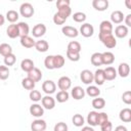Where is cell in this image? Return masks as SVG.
I'll use <instances>...</instances> for the list:
<instances>
[{
    "mask_svg": "<svg viewBox=\"0 0 131 131\" xmlns=\"http://www.w3.org/2000/svg\"><path fill=\"white\" fill-rule=\"evenodd\" d=\"M46 30L47 29H46V26L44 24H37L36 26H34L33 30H32V34H33L34 37L40 38V37H42V36L45 35Z\"/></svg>",
    "mask_w": 131,
    "mask_h": 131,
    "instance_id": "9",
    "label": "cell"
},
{
    "mask_svg": "<svg viewBox=\"0 0 131 131\" xmlns=\"http://www.w3.org/2000/svg\"><path fill=\"white\" fill-rule=\"evenodd\" d=\"M119 118L122 122H125V123L131 122V110L129 107H125V108L121 110V112L119 114Z\"/></svg>",
    "mask_w": 131,
    "mask_h": 131,
    "instance_id": "24",
    "label": "cell"
},
{
    "mask_svg": "<svg viewBox=\"0 0 131 131\" xmlns=\"http://www.w3.org/2000/svg\"><path fill=\"white\" fill-rule=\"evenodd\" d=\"M103 72H104L105 81H106V80H107V81H113V80L116 79V77H117V75H118L116 69L113 68V67H106V68L103 70Z\"/></svg>",
    "mask_w": 131,
    "mask_h": 131,
    "instance_id": "19",
    "label": "cell"
},
{
    "mask_svg": "<svg viewBox=\"0 0 131 131\" xmlns=\"http://www.w3.org/2000/svg\"><path fill=\"white\" fill-rule=\"evenodd\" d=\"M128 33H129V30L125 25H119L115 29V36L120 39L125 38L128 35Z\"/></svg>",
    "mask_w": 131,
    "mask_h": 131,
    "instance_id": "16",
    "label": "cell"
},
{
    "mask_svg": "<svg viewBox=\"0 0 131 131\" xmlns=\"http://www.w3.org/2000/svg\"><path fill=\"white\" fill-rule=\"evenodd\" d=\"M11 53H12V48H11V46L9 44H7V43L0 44V54L3 57H5V56H7V55H9Z\"/></svg>",
    "mask_w": 131,
    "mask_h": 131,
    "instance_id": "35",
    "label": "cell"
},
{
    "mask_svg": "<svg viewBox=\"0 0 131 131\" xmlns=\"http://www.w3.org/2000/svg\"><path fill=\"white\" fill-rule=\"evenodd\" d=\"M101 57H102V64H105V66H110L115 61V55L111 51L102 52Z\"/></svg>",
    "mask_w": 131,
    "mask_h": 131,
    "instance_id": "20",
    "label": "cell"
},
{
    "mask_svg": "<svg viewBox=\"0 0 131 131\" xmlns=\"http://www.w3.org/2000/svg\"><path fill=\"white\" fill-rule=\"evenodd\" d=\"M80 79L84 84L89 85L93 82V73L90 70H83L80 74Z\"/></svg>",
    "mask_w": 131,
    "mask_h": 131,
    "instance_id": "8",
    "label": "cell"
},
{
    "mask_svg": "<svg viewBox=\"0 0 131 131\" xmlns=\"http://www.w3.org/2000/svg\"><path fill=\"white\" fill-rule=\"evenodd\" d=\"M124 20H125V26L127 28L128 27H131V14H127L124 17Z\"/></svg>",
    "mask_w": 131,
    "mask_h": 131,
    "instance_id": "52",
    "label": "cell"
},
{
    "mask_svg": "<svg viewBox=\"0 0 131 131\" xmlns=\"http://www.w3.org/2000/svg\"><path fill=\"white\" fill-rule=\"evenodd\" d=\"M67 57L71 60V61H78L80 60V53L78 52H71V51H67Z\"/></svg>",
    "mask_w": 131,
    "mask_h": 131,
    "instance_id": "46",
    "label": "cell"
},
{
    "mask_svg": "<svg viewBox=\"0 0 131 131\" xmlns=\"http://www.w3.org/2000/svg\"><path fill=\"white\" fill-rule=\"evenodd\" d=\"M122 100L124 103L126 104H131V91L130 90H127L123 93L122 95Z\"/></svg>",
    "mask_w": 131,
    "mask_h": 131,
    "instance_id": "48",
    "label": "cell"
},
{
    "mask_svg": "<svg viewBox=\"0 0 131 131\" xmlns=\"http://www.w3.org/2000/svg\"><path fill=\"white\" fill-rule=\"evenodd\" d=\"M47 125L46 122L42 119H36L31 124V130L32 131H45Z\"/></svg>",
    "mask_w": 131,
    "mask_h": 131,
    "instance_id": "6",
    "label": "cell"
},
{
    "mask_svg": "<svg viewBox=\"0 0 131 131\" xmlns=\"http://www.w3.org/2000/svg\"><path fill=\"white\" fill-rule=\"evenodd\" d=\"M92 106L95 108V110H101L105 106V100L101 97H95L93 98L92 100Z\"/></svg>",
    "mask_w": 131,
    "mask_h": 131,
    "instance_id": "34",
    "label": "cell"
},
{
    "mask_svg": "<svg viewBox=\"0 0 131 131\" xmlns=\"http://www.w3.org/2000/svg\"><path fill=\"white\" fill-rule=\"evenodd\" d=\"M34 47L39 52H46L48 50V48H49V44H48V42L46 40H42L41 39V40H38V41L35 42V46Z\"/></svg>",
    "mask_w": 131,
    "mask_h": 131,
    "instance_id": "27",
    "label": "cell"
},
{
    "mask_svg": "<svg viewBox=\"0 0 131 131\" xmlns=\"http://www.w3.org/2000/svg\"><path fill=\"white\" fill-rule=\"evenodd\" d=\"M124 17H125L124 13L121 10H115L111 14V23L119 25V24H121L124 20Z\"/></svg>",
    "mask_w": 131,
    "mask_h": 131,
    "instance_id": "15",
    "label": "cell"
},
{
    "mask_svg": "<svg viewBox=\"0 0 131 131\" xmlns=\"http://www.w3.org/2000/svg\"><path fill=\"white\" fill-rule=\"evenodd\" d=\"M29 97L32 101H35V102H38L42 99V95H41V92L38 91V90H31L30 91V94H29Z\"/></svg>",
    "mask_w": 131,
    "mask_h": 131,
    "instance_id": "40",
    "label": "cell"
},
{
    "mask_svg": "<svg viewBox=\"0 0 131 131\" xmlns=\"http://www.w3.org/2000/svg\"><path fill=\"white\" fill-rule=\"evenodd\" d=\"M18 17H19V14H18V12L17 11H15V10H8L7 12H6V19L9 21V23H11V24H14L15 21H17V19H18Z\"/></svg>",
    "mask_w": 131,
    "mask_h": 131,
    "instance_id": "30",
    "label": "cell"
},
{
    "mask_svg": "<svg viewBox=\"0 0 131 131\" xmlns=\"http://www.w3.org/2000/svg\"><path fill=\"white\" fill-rule=\"evenodd\" d=\"M108 120V116L106 113L102 112V113H97V118H96V124L97 125H101L102 123L106 122Z\"/></svg>",
    "mask_w": 131,
    "mask_h": 131,
    "instance_id": "44",
    "label": "cell"
},
{
    "mask_svg": "<svg viewBox=\"0 0 131 131\" xmlns=\"http://www.w3.org/2000/svg\"><path fill=\"white\" fill-rule=\"evenodd\" d=\"M69 97H70V94H69L68 91H62V90H60V91H58V92L56 93V97H55V99L57 100V102L62 103V102L68 101Z\"/></svg>",
    "mask_w": 131,
    "mask_h": 131,
    "instance_id": "37",
    "label": "cell"
},
{
    "mask_svg": "<svg viewBox=\"0 0 131 131\" xmlns=\"http://www.w3.org/2000/svg\"><path fill=\"white\" fill-rule=\"evenodd\" d=\"M96 118H97V112L92 111V112H90L88 114V116H87V123L89 124V126H91V127L97 126V124H96Z\"/></svg>",
    "mask_w": 131,
    "mask_h": 131,
    "instance_id": "38",
    "label": "cell"
},
{
    "mask_svg": "<svg viewBox=\"0 0 131 131\" xmlns=\"http://www.w3.org/2000/svg\"><path fill=\"white\" fill-rule=\"evenodd\" d=\"M57 13H58L61 17H63L64 19H68V17H69V16L71 15V13H72V9H71L70 6L61 7V8H58V9H57Z\"/></svg>",
    "mask_w": 131,
    "mask_h": 131,
    "instance_id": "39",
    "label": "cell"
},
{
    "mask_svg": "<svg viewBox=\"0 0 131 131\" xmlns=\"http://www.w3.org/2000/svg\"><path fill=\"white\" fill-rule=\"evenodd\" d=\"M20 45L25 48H32L35 46V40L33 39V37L31 36H24V37H20Z\"/></svg>",
    "mask_w": 131,
    "mask_h": 131,
    "instance_id": "18",
    "label": "cell"
},
{
    "mask_svg": "<svg viewBox=\"0 0 131 131\" xmlns=\"http://www.w3.org/2000/svg\"><path fill=\"white\" fill-rule=\"evenodd\" d=\"M15 61H16V57H15V55L13 53H11V54H9V55H7V56L4 57V64L6 67L13 66L15 63Z\"/></svg>",
    "mask_w": 131,
    "mask_h": 131,
    "instance_id": "42",
    "label": "cell"
},
{
    "mask_svg": "<svg viewBox=\"0 0 131 131\" xmlns=\"http://www.w3.org/2000/svg\"><path fill=\"white\" fill-rule=\"evenodd\" d=\"M85 93L90 97H98L100 94V90L98 89V87H96L94 85H90L85 90Z\"/></svg>",
    "mask_w": 131,
    "mask_h": 131,
    "instance_id": "29",
    "label": "cell"
},
{
    "mask_svg": "<svg viewBox=\"0 0 131 131\" xmlns=\"http://www.w3.org/2000/svg\"><path fill=\"white\" fill-rule=\"evenodd\" d=\"M6 34L9 38L11 39H14L16 37H19L18 35V29H17V25L16 24H11L7 27L6 29Z\"/></svg>",
    "mask_w": 131,
    "mask_h": 131,
    "instance_id": "23",
    "label": "cell"
},
{
    "mask_svg": "<svg viewBox=\"0 0 131 131\" xmlns=\"http://www.w3.org/2000/svg\"><path fill=\"white\" fill-rule=\"evenodd\" d=\"M81 131H94V129H93V127H91V126H85V127L82 128Z\"/></svg>",
    "mask_w": 131,
    "mask_h": 131,
    "instance_id": "54",
    "label": "cell"
},
{
    "mask_svg": "<svg viewBox=\"0 0 131 131\" xmlns=\"http://www.w3.org/2000/svg\"><path fill=\"white\" fill-rule=\"evenodd\" d=\"M117 74H119L120 77L122 78H126L129 76L130 74V66L127 63V62H122L119 64V68H118V72Z\"/></svg>",
    "mask_w": 131,
    "mask_h": 131,
    "instance_id": "17",
    "label": "cell"
},
{
    "mask_svg": "<svg viewBox=\"0 0 131 131\" xmlns=\"http://www.w3.org/2000/svg\"><path fill=\"white\" fill-rule=\"evenodd\" d=\"M81 44L77 41H71L69 44H68V49L67 51H71V52H78L80 53L81 52Z\"/></svg>",
    "mask_w": 131,
    "mask_h": 131,
    "instance_id": "31",
    "label": "cell"
},
{
    "mask_svg": "<svg viewBox=\"0 0 131 131\" xmlns=\"http://www.w3.org/2000/svg\"><path fill=\"white\" fill-rule=\"evenodd\" d=\"M99 33H113V24L110 20H102L99 25Z\"/></svg>",
    "mask_w": 131,
    "mask_h": 131,
    "instance_id": "26",
    "label": "cell"
},
{
    "mask_svg": "<svg viewBox=\"0 0 131 131\" xmlns=\"http://www.w3.org/2000/svg\"><path fill=\"white\" fill-rule=\"evenodd\" d=\"M73 19L76 23H84L86 20V14L84 12H81V11L75 12L73 14Z\"/></svg>",
    "mask_w": 131,
    "mask_h": 131,
    "instance_id": "41",
    "label": "cell"
},
{
    "mask_svg": "<svg viewBox=\"0 0 131 131\" xmlns=\"http://www.w3.org/2000/svg\"><path fill=\"white\" fill-rule=\"evenodd\" d=\"M30 114L33 116V117H36V118H40L44 115V108L43 106H41L40 104L38 103H34L30 106Z\"/></svg>",
    "mask_w": 131,
    "mask_h": 131,
    "instance_id": "11",
    "label": "cell"
},
{
    "mask_svg": "<svg viewBox=\"0 0 131 131\" xmlns=\"http://www.w3.org/2000/svg\"><path fill=\"white\" fill-rule=\"evenodd\" d=\"M98 38L106 48L112 49L115 48L117 45V40L113 35V33H99Z\"/></svg>",
    "mask_w": 131,
    "mask_h": 131,
    "instance_id": "1",
    "label": "cell"
},
{
    "mask_svg": "<svg viewBox=\"0 0 131 131\" xmlns=\"http://www.w3.org/2000/svg\"><path fill=\"white\" fill-rule=\"evenodd\" d=\"M35 85H36V83L33 80H31L30 78H28V77H26V78H24L21 80V86L27 90H30V91L33 90L35 88Z\"/></svg>",
    "mask_w": 131,
    "mask_h": 131,
    "instance_id": "33",
    "label": "cell"
},
{
    "mask_svg": "<svg viewBox=\"0 0 131 131\" xmlns=\"http://www.w3.org/2000/svg\"><path fill=\"white\" fill-rule=\"evenodd\" d=\"M42 90L47 95H50V94H52V93L55 92V90H56V84L52 80H46L42 84Z\"/></svg>",
    "mask_w": 131,
    "mask_h": 131,
    "instance_id": "4",
    "label": "cell"
},
{
    "mask_svg": "<svg viewBox=\"0 0 131 131\" xmlns=\"http://www.w3.org/2000/svg\"><path fill=\"white\" fill-rule=\"evenodd\" d=\"M93 33H94V28L92 25H90L88 23H85L80 27V34L85 38L91 37L93 35Z\"/></svg>",
    "mask_w": 131,
    "mask_h": 131,
    "instance_id": "5",
    "label": "cell"
},
{
    "mask_svg": "<svg viewBox=\"0 0 131 131\" xmlns=\"http://www.w3.org/2000/svg\"><path fill=\"white\" fill-rule=\"evenodd\" d=\"M100 130L101 131H113V124L111 121H106L100 125Z\"/></svg>",
    "mask_w": 131,
    "mask_h": 131,
    "instance_id": "50",
    "label": "cell"
},
{
    "mask_svg": "<svg viewBox=\"0 0 131 131\" xmlns=\"http://www.w3.org/2000/svg\"><path fill=\"white\" fill-rule=\"evenodd\" d=\"M85 94H86V93H85V90H84L81 86H75V87L72 89V91H71V95H72L73 98L76 99V100H80V99L84 98Z\"/></svg>",
    "mask_w": 131,
    "mask_h": 131,
    "instance_id": "14",
    "label": "cell"
},
{
    "mask_svg": "<svg viewBox=\"0 0 131 131\" xmlns=\"http://www.w3.org/2000/svg\"><path fill=\"white\" fill-rule=\"evenodd\" d=\"M93 82L96 85H102L105 82V78H104V72L102 69H97L95 71V73L93 74Z\"/></svg>",
    "mask_w": 131,
    "mask_h": 131,
    "instance_id": "10",
    "label": "cell"
},
{
    "mask_svg": "<svg viewBox=\"0 0 131 131\" xmlns=\"http://www.w3.org/2000/svg\"><path fill=\"white\" fill-rule=\"evenodd\" d=\"M28 78H30L31 80H33L35 83L36 82H39L42 79V72L38 68H34L32 71H30L28 73Z\"/></svg>",
    "mask_w": 131,
    "mask_h": 131,
    "instance_id": "21",
    "label": "cell"
},
{
    "mask_svg": "<svg viewBox=\"0 0 131 131\" xmlns=\"http://www.w3.org/2000/svg\"><path fill=\"white\" fill-rule=\"evenodd\" d=\"M17 25V29H18V35L19 37H24V36H28L30 33V27L27 23L25 21H19Z\"/></svg>",
    "mask_w": 131,
    "mask_h": 131,
    "instance_id": "22",
    "label": "cell"
},
{
    "mask_svg": "<svg viewBox=\"0 0 131 131\" xmlns=\"http://www.w3.org/2000/svg\"><path fill=\"white\" fill-rule=\"evenodd\" d=\"M64 57L60 54H56V55H53V62H54V69H60L63 67L64 64Z\"/></svg>",
    "mask_w": 131,
    "mask_h": 131,
    "instance_id": "32",
    "label": "cell"
},
{
    "mask_svg": "<svg viewBox=\"0 0 131 131\" xmlns=\"http://www.w3.org/2000/svg\"><path fill=\"white\" fill-rule=\"evenodd\" d=\"M9 77V69L6 66H0V80H6Z\"/></svg>",
    "mask_w": 131,
    "mask_h": 131,
    "instance_id": "45",
    "label": "cell"
},
{
    "mask_svg": "<svg viewBox=\"0 0 131 131\" xmlns=\"http://www.w3.org/2000/svg\"><path fill=\"white\" fill-rule=\"evenodd\" d=\"M92 6L95 10L98 11H104L108 7V1L107 0H93Z\"/></svg>",
    "mask_w": 131,
    "mask_h": 131,
    "instance_id": "13",
    "label": "cell"
},
{
    "mask_svg": "<svg viewBox=\"0 0 131 131\" xmlns=\"http://www.w3.org/2000/svg\"><path fill=\"white\" fill-rule=\"evenodd\" d=\"M34 68H35L34 61H33L32 59H30V58H25V59H23L21 62H20V69H21L24 72L29 73V72L32 71Z\"/></svg>",
    "mask_w": 131,
    "mask_h": 131,
    "instance_id": "25",
    "label": "cell"
},
{
    "mask_svg": "<svg viewBox=\"0 0 131 131\" xmlns=\"http://www.w3.org/2000/svg\"><path fill=\"white\" fill-rule=\"evenodd\" d=\"M71 2L69 0H58L56 2V7L57 9L58 8H61V7H66V6H70Z\"/></svg>",
    "mask_w": 131,
    "mask_h": 131,
    "instance_id": "51",
    "label": "cell"
},
{
    "mask_svg": "<svg viewBox=\"0 0 131 131\" xmlns=\"http://www.w3.org/2000/svg\"><path fill=\"white\" fill-rule=\"evenodd\" d=\"M41 103H42L43 108L52 110V108H54V106H55V99H54L52 96H50V95H45L44 97H42Z\"/></svg>",
    "mask_w": 131,
    "mask_h": 131,
    "instance_id": "7",
    "label": "cell"
},
{
    "mask_svg": "<svg viewBox=\"0 0 131 131\" xmlns=\"http://www.w3.org/2000/svg\"><path fill=\"white\" fill-rule=\"evenodd\" d=\"M72 86V80L68 76H62L57 81V87L62 91H68Z\"/></svg>",
    "mask_w": 131,
    "mask_h": 131,
    "instance_id": "3",
    "label": "cell"
},
{
    "mask_svg": "<svg viewBox=\"0 0 131 131\" xmlns=\"http://www.w3.org/2000/svg\"><path fill=\"white\" fill-rule=\"evenodd\" d=\"M5 23V17L0 13V26H3Z\"/></svg>",
    "mask_w": 131,
    "mask_h": 131,
    "instance_id": "55",
    "label": "cell"
},
{
    "mask_svg": "<svg viewBox=\"0 0 131 131\" xmlns=\"http://www.w3.org/2000/svg\"><path fill=\"white\" fill-rule=\"evenodd\" d=\"M125 4H126V6H127L128 9H131V0H126L125 1Z\"/></svg>",
    "mask_w": 131,
    "mask_h": 131,
    "instance_id": "56",
    "label": "cell"
},
{
    "mask_svg": "<svg viewBox=\"0 0 131 131\" xmlns=\"http://www.w3.org/2000/svg\"><path fill=\"white\" fill-rule=\"evenodd\" d=\"M44 66L48 70H54V62H53V55H48L44 59Z\"/></svg>",
    "mask_w": 131,
    "mask_h": 131,
    "instance_id": "43",
    "label": "cell"
},
{
    "mask_svg": "<svg viewBox=\"0 0 131 131\" xmlns=\"http://www.w3.org/2000/svg\"><path fill=\"white\" fill-rule=\"evenodd\" d=\"M61 32L64 36L69 37V38H76L79 35V32L76 28L72 27V26H64L61 29Z\"/></svg>",
    "mask_w": 131,
    "mask_h": 131,
    "instance_id": "12",
    "label": "cell"
},
{
    "mask_svg": "<svg viewBox=\"0 0 131 131\" xmlns=\"http://www.w3.org/2000/svg\"><path fill=\"white\" fill-rule=\"evenodd\" d=\"M66 20L67 19H64L63 17H61L57 12L53 15V23L55 24V25H57V26H60V25H63L64 23H66Z\"/></svg>",
    "mask_w": 131,
    "mask_h": 131,
    "instance_id": "49",
    "label": "cell"
},
{
    "mask_svg": "<svg viewBox=\"0 0 131 131\" xmlns=\"http://www.w3.org/2000/svg\"><path fill=\"white\" fill-rule=\"evenodd\" d=\"M90 61L92 63V66L94 67H99L102 64V57H101V53L100 52H94L91 57H90Z\"/></svg>",
    "mask_w": 131,
    "mask_h": 131,
    "instance_id": "28",
    "label": "cell"
},
{
    "mask_svg": "<svg viewBox=\"0 0 131 131\" xmlns=\"http://www.w3.org/2000/svg\"><path fill=\"white\" fill-rule=\"evenodd\" d=\"M115 131H128V129H127L125 126L120 125V126H117V127L115 128Z\"/></svg>",
    "mask_w": 131,
    "mask_h": 131,
    "instance_id": "53",
    "label": "cell"
},
{
    "mask_svg": "<svg viewBox=\"0 0 131 131\" xmlns=\"http://www.w3.org/2000/svg\"><path fill=\"white\" fill-rule=\"evenodd\" d=\"M34 12H35V9H34L33 5L29 2H25L19 6V13L24 17L29 18V17L33 16Z\"/></svg>",
    "mask_w": 131,
    "mask_h": 131,
    "instance_id": "2",
    "label": "cell"
},
{
    "mask_svg": "<svg viewBox=\"0 0 131 131\" xmlns=\"http://www.w3.org/2000/svg\"><path fill=\"white\" fill-rule=\"evenodd\" d=\"M72 122H73V124H74L76 127H82V126L84 125V123H85V119H84V117H83L82 115L76 114V115L73 116Z\"/></svg>",
    "mask_w": 131,
    "mask_h": 131,
    "instance_id": "36",
    "label": "cell"
},
{
    "mask_svg": "<svg viewBox=\"0 0 131 131\" xmlns=\"http://www.w3.org/2000/svg\"><path fill=\"white\" fill-rule=\"evenodd\" d=\"M68 125L64 122H58L55 124L53 131H68Z\"/></svg>",
    "mask_w": 131,
    "mask_h": 131,
    "instance_id": "47",
    "label": "cell"
}]
</instances>
